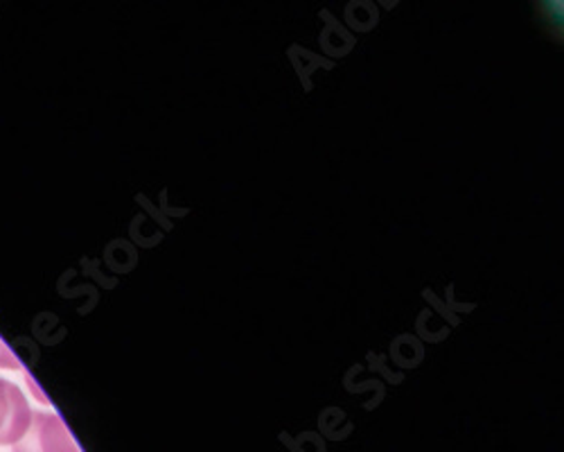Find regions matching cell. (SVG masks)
I'll return each mask as SVG.
<instances>
[{
    "instance_id": "6da1fadb",
    "label": "cell",
    "mask_w": 564,
    "mask_h": 452,
    "mask_svg": "<svg viewBox=\"0 0 564 452\" xmlns=\"http://www.w3.org/2000/svg\"><path fill=\"white\" fill-rule=\"evenodd\" d=\"M12 452H79V448L57 415L32 412L30 428Z\"/></svg>"
},
{
    "instance_id": "7a4b0ae2",
    "label": "cell",
    "mask_w": 564,
    "mask_h": 452,
    "mask_svg": "<svg viewBox=\"0 0 564 452\" xmlns=\"http://www.w3.org/2000/svg\"><path fill=\"white\" fill-rule=\"evenodd\" d=\"M32 410L14 383L0 380V445H14L30 428Z\"/></svg>"
},
{
    "instance_id": "3957f363",
    "label": "cell",
    "mask_w": 564,
    "mask_h": 452,
    "mask_svg": "<svg viewBox=\"0 0 564 452\" xmlns=\"http://www.w3.org/2000/svg\"><path fill=\"white\" fill-rule=\"evenodd\" d=\"M0 367H3V369H19V359L6 348L3 342H0Z\"/></svg>"
}]
</instances>
